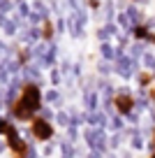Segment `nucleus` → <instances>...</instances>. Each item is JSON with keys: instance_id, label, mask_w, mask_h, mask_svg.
I'll return each instance as SVG.
<instances>
[{"instance_id": "f257e3e1", "label": "nucleus", "mask_w": 155, "mask_h": 158, "mask_svg": "<svg viewBox=\"0 0 155 158\" xmlns=\"http://www.w3.org/2000/svg\"><path fill=\"white\" fill-rule=\"evenodd\" d=\"M42 107V91H39L37 84H26L23 91L19 93V100L12 107V114H14L19 121H33L35 114Z\"/></svg>"}, {"instance_id": "f03ea898", "label": "nucleus", "mask_w": 155, "mask_h": 158, "mask_svg": "<svg viewBox=\"0 0 155 158\" xmlns=\"http://www.w3.org/2000/svg\"><path fill=\"white\" fill-rule=\"evenodd\" d=\"M134 93H132L127 86H121V89H116V98H113V107H116V112L121 114V116H127V114L134 112Z\"/></svg>"}, {"instance_id": "7ed1b4c3", "label": "nucleus", "mask_w": 155, "mask_h": 158, "mask_svg": "<svg viewBox=\"0 0 155 158\" xmlns=\"http://www.w3.org/2000/svg\"><path fill=\"white\" fill-rule=\"evenodd\" d=\"M33 135H35V139H39V142H49V139L54 137V126L49 123L46 118H42V116H35L33 118Z\"/></svg>"}, {"instance_id": "20e7f679", "label": "nucleus", "mask_w": 155, "mask_h": 158, "mask_svg": "<svg viewBox=\"0 0 155 158\" xmlns=\"http://www.w3.org/2000/svg\"><path fill=\"white\" fill-rule=\"evenodd\" d=\"M127 51H130V58H132V60H139V58H144V54H146L144 44H139V42H137V44H132Z\"/></svg>"}, {"instance_id": "39448f33", "label": "nucleus", "mask_w": 155, "mask_h": 158, "mask_svg": "<svg viewBox=\"0 0 155 158\" xmlns=\"http://www.w3.org/2000/svg\"><path fill=\"white\" fill-rule=\"evenodd\" d=\"M109 126H111L113 133H123V130H125V121H123L118 114H113V116H111V123H109Z\"/></svg>"}, {"instance_id": "423d86ee", "label": "nucleus", "mask_w": 155, "mask_h": 158, "mask_svg": "<svg viewBox=\"0 0 155 158\" xmlns=\"http://www.w3.org/2000/svg\"><path fill=\"white\" fill-rule=\"evenodd\" d=\"M134 37H137V40H148V37H150L148 26H134Z\"/></svg>"}, {"instance_id": "0eeeda50", "label": "nucleus", "mask_w": 155, "mask_h": 158, "mask_svg": "<svg viewBox=\"0 0 155 158\" xmlns=\"http://www.w3.org/2000/svg\"><path fill=\"white\" fill-rule=\"evenodd\" d=\"M127 16H130V23H134V26L141 23V14L134 10V7H127Z\"/></svg>"}, {"instance_id": "6e6552de", "label": "nucleus", "mask_w": 155, "mask_h": 158, "mask_svg": "<svg viewBox=\"0 0 155 158\" xmlns=\"http://www.w3.org/2000/svg\"><path fill=\"white\" fill-rule=\"evenodd\" d=\"M144 65H146V70H155V56L146 51L144 54Z\"/></svg>"}, {"instance_id": "1a4fd4ad", "label": "nucleus", "mask_w": 155, "mask_h": 158, "mask_svg": "<svg viewBox=\"0 0 155 158\" xmlns=\"http://www.w3.org/2000/svg\"><path fill=\"white\" fill-rule=\"evenodd\" d=\"M42 35L46 40H51V35H54V26H51V21H44V26H42Z\"/></svg>"}, {"instance_id": "9d476101", "label": "nucleus", "mask_w": 155, "mask_h": 158, "mask_svg": "<svg viewBox=\"0 0 155 158\" xmlns=\"http://www.w3.org/2000/svg\"><path fill=\"white\" fill-rule=\"evenodd\" d=\"M88 107H90V109H95L97 107V93H88Z\"/></svg>"}, {"instance_id": "9b49d317", "label": "nucleus", "mask_w": 155, "mask_h": 158, "mask_svg": "<svg viewBox=\"0 0 155 158\" xmlns=\"http://www.w3.org/2000/svg\"><path fill=\"white\" fill-rule=\"evenodd\" d=\"M118 23H121L123 28H127V26H130V19H127V14H118Z\"/></svg>"}, {"instance_id": "f8f14e48", "label": "nucleus", "mask_w": 155, "mask_h": 158, "mask_svg": "<svg viewBox=\"0 0 155 158\" xmlns=\"http://www.w3.org/2000/svg\"><path fill=\"white\" fill-rule=\"evenodd\" d=\"M125 118H127V121H130V123H134V126H137V123H139V114H137V112H132V114H127V116H125Z\"/></svg>"}, {"instance_id": "ddd939ff", "label": "nucleus", "mask_w": 155, "mask_h": 158, "mask_svg": "<svg viewBox=\"0 0 155 158\" xmlns=\"http://www.w3.org/2000/svg\"><path fill=\"white\" fill-rule=\"evenodd\" d=\"M7 126H10V123H7L5 118H0V135H5V130H7Z\"/></svg>"}, {"instance_id": "4468645a", "label": "nucleus", "mask_w": 155, "mask_h": 158, "mask_svg": "<svg viewBox=\"0 0 155 158\" xmlns=\"http://www.w3.org/2000/svg\"><path fill=\"white\" fill-rule=\"evenodd\" d=\"M132 153H134V151H125V153H123V158H132Z\"/></svg>"}, {"instance_id": "2eb2a0df", "label": "nucleus", "mask_w": 155, "mask_h": 158, "mask_svg": "<svg viewBox=\"0 0 155 158\" xmlns=\"http://www.w3.org/2000/svg\"><path fill=\"white\" fill-rule=\"evenodd\" d=\"M150 158H155V151H153V153H150Z\"/></svg>"}, {"instance_id": "dca6fc26", "label": "nucleus", "mask_w": 155, "mask_h": 158, "mask_svg": "<svg viewBox=\"0 0 155 158\" xmlns=\"http://www.w3.org/2000/svg\"><path fill=\"white\" fill-rule=\"evenodd\" d=\"M153 86H155V74H153Z\"/></svg>"}, {"instance_id": "f3484780", "label": "nucleus", "mask_w": 155, "mask_h": 158, "mask_svg": "<svg viewBox=\"0 0 155 158\" xmlns=\"http://www.w3.org/2000/svg\"><path fill=\"white\" fill-rule=\"evenodd\" d=\"M111 158H116V153H111Z\"/></svg>"}]
</instances>
